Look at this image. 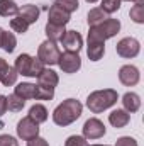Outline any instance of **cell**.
<instances>
[{"instance_id": "3957f363", "label": "cell", "mask_w": 144, "mask_h": 146, "mask_svg": "<svg viewBox=\"0 0 144 146\" xmlns=\"http://www.w3.org/2000/svg\"><path fill=\"white\" fill-rule=\"evenodd\" d=\"M120 31V22L117 19H110L104 21L102 24L92 26L88 31V41H98V42H105L107 39L114 37Z\"/></svg>"}, {"instance_id": "d590c367", "label": "cell", "mask_w": 144, "mask_h": 146, "mask_svg": "<svg viewBox=\"0 0 144 146\" xmlns=\"http://www.w3.org/2000/svg\"><path fill=\"white\" fill-rule=\"evenodd\" d=\"M132 2H136V3H144V0H132Z\"/></svg>"}, {"instance_id": "e0dca14e", "label": "cell", "mask_w": 144, "mask_h": 146, "mask_svg": "<svg viewBox=\"0 0 144 146\" xmlns=\"http://www.w3.org/2000/svg\"><path fill=\"white\" fill-rule=\"evenodd\" d=\"M122 104H124V110H127L129 114H132V112H137L139 110V107H141V99H139L137 94L127 92L122 97Z\"/></svg>"}, {"instance_id": "5b68a950", "label": "cell", "mask_w": 144, "mask_h": 146, "mask_svg": "<svg viewBox=\"0 0 144 146\" xmlns=\"http://www.w3.org/2000/svg\"><path fill=\"white\" fill-rule=\"evenodd\" d=\"M59 48L54 41H49L46 39L44 42H41L39 49H37V60L42 63V65H58V60H59Z\"/></svg>"}, {"instance_id": "cb8c5ba5", "label": "cell", "mask_w": 144, "mask_h": 146, "mask_svg": "<svg viewBox=\"0 0 144 146\" xmlns=\"http://www.w3.org/2000/svg\"><path fill=\"white\" fill-rule=\"evenodd\" d=\"M19 14V5L14 0H0V15L2 17H10Z\"/></svg>"}, {"instance_id": "9a60e30c", "label": "cell", "mask_w": 144, "mask_h": 146, "mask_svg": "<svg viewBox=\"0 0 144 146\" xmlns=\"http://www.w3.org/2000/svg\"><path fill=\"white\" fill-rule=\"evenodd\" d=\"M129 121H131V114L124 109L114 110V112H110V115H108V122H110L114 127H117V129L126 127V126L129 124Z\"/></svg>"}, {"instance_id": "ac0fdd59", "label": "cell", "mask_w": 144, "mask_h": 146, "mask_svg": "<svg viewBox=\"0 0 144 146\" xmlns=\"http://www.w3.org/2000/svg\"><path fill=\"white\" fill-rule=\"evenodd\" d=\"M105 53V46L104 42L98 41H88V48H87V54L90 58V61H100L102 56Z\"/></svg>"}, {"instance_id": "74e56055", "label": "cell", "mask_w": 144, "mask_h": 146, "mask_svg": "<svg viewBox=\"0 0 144 146\" xmlns=\"http://www.w3.org/2000/svg\"><path fill=\"white\" fill-rule=\"evenodd\" d=\"M90 146H108V145H90Z\"/></svg>"}, {"instance_id": "d6986e66", "label": "cell", "mask_w": 144, "mask_h": 146, "mask_svg": "<svg viewBox=\"0 0 144 146\" xmlns=\"http://www.w3.org/2000/svg\"><path fill=\"white\" fill-rule=\"evenodd\" d=\"M15 95H19L20 99L27 100V99H36V85L34 83H19L15 87Z\"/></svg>"}, {"instance_id": "44dd1931", "label": "cell", "mask_w": 144, "mask_h": 146, "mask_svg": "<svg viewBox=\"0 0 144 146\" xmlns=\"http://www.w3.org/2000/svg\"><path fill=\"white\" fill-rule=\"evenodd\" d=\"M108 19V14H105L100 7H97V9H92L90 12H88V15H87V21H88V26L92 27V26H97V24H102L104 21H107Z\"/></svg>"}, {"instance_id": "d6a6232c", "label": "cell", "mask_w": 144, "mask_h": 146, "mask_svg": "<svg viewBox=\"0 0 144 146\" xmlns=\"http://www.w3.org/2000/svg\"><path fill=\"white\" fill-rule=\"evenodd\" d=\"M115 146H137V141L131 136H122V138L117 139Z\"/></svg>"}, {"instance_id": "603a6c76", "label": "cell", "mask_w": 144, "mask_h": 146, "mask_svg": "<svg viewBox=\"0 0 144 146\" xmlns=\"http://www.w3.org/2000/svg\"><path fill=\"white\" fill-rule=\"evenodd\" d=\"M29 117L32 119V121H36L37 124H41V122H46L48 121V109L44 107V106H41V104H34L31 110H29Z\"/></svg>"}, {"instance_id": "52a82bcc", "label": "cell", "mask_w": 144, "mask_h": 146, "mask_svg": "<svg viewBox=\"0 0 144 146\" xmlns=\"http://www.w3.org/2000/svg\"><path fill=\"white\" fill-rule=\"evenodd\" d=\"M58 65H59V68L65 73H76L81 68V58H80L78 53L65 51L63 54H59Z\"/></svg>"}, {"instance_id": "8992f818", "label": "cell", "mask_w": 144, "mask_h": 146, "mask_svg": "<svg viewBox=\"0 0 144 146\" xmlns=\"http://www.w3.org/2000/svg\"><path fill=\"white\" fill-rule=\"evenodd\" d=\"M115 51H117V54L122 56V58H134V56L139 54L141 44H139V41L134 39V37H124V39H120V41L117 42Z\"/></svg>"}, {"instance_id": "5bb4252c", "label": "cell", "mask_w": 144, "mask_h": 146, "mask_svg": "<svg viewBox=\"0 0 144 146\" xmlns=\"http://www.w3.org/2000/svg\"><path fill=\"white\" fill-rule=\"evenodd\" d=\"M59 82V76L58 73L53 72V70H48L44 68L42 72L37 75V85L39 87H46V88H54Z\"/></svg>"}, {"instance_id": "4fadbf2b", "label": "cell", "mask_w": 144, "mask_h": 146, "mask_svg": "<svg viewBox=\"0 0 144 146\" xmlns=\"http://www.w3.org/2000/svg\"><path fill=\"white\" fill-rule=\"evenodd\" d=\"M48 19H49L48 22H51V24H56V26H66V24L70 22V14H68L66 10H63L61 7L53 5V7L49 9Z\"/></svg>"}, {"instance_id": "484cf974", "label": "cell", "mask_w": 144, "mask_h": 146, "mask_svg": "<svg viewBox=\"0 0 144 146\" xmlns=\"http://www.w3.org/2000/svg\"><path fill=\"white\" fill-rule=\"evenodd\" d=\"M129 15H131V19H132L136 24H143L144 22V5L143 3H136V5L131 9Z\"/></svg>"}, {"instance_id": "ab89813d", "label": "cell", "mask_w": 144, "mask_h": 146, "mask_svg": "<svg viewBox=\"0 0 144 146\" xmlns=\"http://www.w3.org/2000/svg\"><path fill=\"white\" fill-rule=\"evenodd\" d=\"M126 2H131V0H126Z\"/></svg>"}, {"instance_id": "f1b7e54d", "label": "cell", "mask_w": 144, "mask_h": 146, "mask_svg": "<svg viewBox=\"0 0 144 146\" xmlns=\"http://www.w3.org/2000/svg\"><path fill=\"white\" fill-rule=\"evenodd\" d=\"M54 97V88H46L36 85V99L39 100H51Z\"/></svg>"}, {"instance_id": "1f68e13d", "label": "cell", "mask_w": 144, "mask_h": 146, "mask_svg": "<svg viewBox=\"0 0 144 146\" xmlns=\"http://www.w3.org/2000/svg\"><path fill=\"white\" fill-rule=\"evenodd\" d=\"M0 146H19L17 139L9 134H0Z\"/></svg>"}, {"instance_id": "30bf717a", "label": "cell", "mask_w": 144, "mask_h": 146, "mask_svg": "<svg viewBox=\"0 0 144 146\" xmlns=\"http://www.w3.org/2000/svg\"><path fill=\"white\" fill-rule=\"evenodd\" d=\"M139 78H141V73H139V70H137L136 66H132V65H124V66L119 70V80H120V83L126 85V87H134V85H137Z\"/></svg>"}, {"instance_id": "8d00e7d4", "label": "cell", "mask_w": 144, "mask_h": 146, "mask_svg": "<svg viewBox=\"0 0 144 146\" xmlns=\"http://www.w3.org/2000/svg\"><path fill=\"white\" fill-rule=\"evenodd\" d=\"M88 3H95V2H98V0H87Z\"/></svg>"}, {"instance_id": "6da1fadb", "label": "cell", "mask_w": 144, "mask_h": 146, "mask_svg": "<svg viewBox=\"0 0 144 146\" xmlns=\"http://www.w3.org/2000/svg\"><path fill=\"white\" fill-rule=\"evenodd\" d=\"M83 106L76 100V99H66L63 100L53 112V121L58 126H70L73 124L80 115H81Z\"/></svg>"}, {"instance_id": "f35d334b", "label": "cell", "mask_w": 144, "mask_h": 146, "mask_svg": "<svg viewBox=\"0 0 144 146\" xmlns=\"http://www.w3.org/2000/svg\"><path fill=\"white\" fill-rule=\"evenodd\" d=\"M2 33H3V31H2V27H0V37H2Z\"/></svg>"}, {"instance_id": "7a4b0ae2", "label": "cell", "mask_w": 144, "mask_h": 146, "mask_svg": "<svg viewBox=\"0 0 144 146\" xmlns=\"http://www.w3.org/2000/svg\"><path fill=\"white\" fill-rule=\"evenodd\" d=\"M119 100L117 90L114 88H104V90H95L88 95L87 99V107L92 110L93 114H100L104 110H107L108 107L115 106Z\"/></svg>"}, {"instance_id": "d4e9b609", "label": "cell", "mask_w": 144, "mask_h": 146, "mask_svg": "<svg viewBox=\"0 0 144 146\" xmlns=\"http://www.w3.org/2000/svg\"><path fill=\"white\" fill-rule=\"evenodd\" d=\"M24 106H26V100L20 99L19 95L10 94V95L7 97V109L9 110H12V112H20V110L24 109Z\"/></svg>"}, {"instance_id": "e575fe53", "label": "cell", "mask_w": 144, "mask_h": 146, "mask_svg": "<svg viewBox=\"0 0 144 146\" xmlns=\"http://www.w3.org/2000/svg\"><path fill=\"white\" fill-rule=\"evenodd\" d=\"M7 112V97L5 95H0V117Z\"/></svg>"}, {"instance_id": "83f0119b", "label": "cell", "mask_w": 144, "mask_h": 146, "mask_svg": "<svg viewBox=\"0 0 144 146\" xmlns=\"http://www.w3.org/2000/svg\"><path fill=\"white\" fill-rule=\"evenodd\" d=\"M54 5L61 7V9L66 10L68 14H71V12H75V10H78V7H80L78 0H54Z\"/></svg>"}, {"instance_id": "f546056e", "label": "cell", "mask_w": 144, "mask_h": 146, "mask_svg": "<svg viewBox=\"0 0 144 146\" xmlns=\"http://www.w3.org/2000/svg\"><path fill=\"white\" fill-rule=\"evenodd\" d=\"M120 2L122 0H102V7L100 9L105 14H114V12H117L120 9Z\"/></svg>"}, {"instance_id": "4316f807", "label": "cell", "mask_w": 144, "mask_h": 146, "mask_svg": "<svg viewBox=\"0 0 144 146\" xmlns=\"http://www.w3.org/2000/svg\"><path fill=\"white\" fill-rule=\"evenodd\" d=\"M10 27H12L15 33H19V34H24V33H27V29H29V24H27L24 19H20L19 15H15V19H12V21H10Z\"/></svg>"}, {"instance_id": "7402d4cb", "label": "cell", "mask_w": 144, "mask_h": 146, "mask_svg": "<svg viewBox=\"0 0 144 146\" xmlns=\"http://www.w3.org/2000/svg\"><path fill=\"white\" fill-rule=\"evenodd\" d=\"M15 46H17V39L14 36V33H5L3 31L2 37H0V48L7 53H14Z\"/></svg>"}, {"instance_id": "4dcf8cb0", "label": "cell", "mask_w": 144, "mask_h": 146, "mask_svg": "<svg viewBox=\"0 0 144 146\" xmlns=\"http://www.w3.org/2000/svg\"><path fill=\"white\" fill-rule=\"evenodd\" d=\"M65 146H88V143L83 136H70L65 141Z\"/></svg>"}, {"instance_id": "836d02e7", "label": "cell", "mask_w": 144, "mask_h": 146, "mask_svg": "<svg viewBox=\"0 0 144 146\" xmlns=\"http://www.w3.org/2000/svg\"><path fill=\"white\" fill-rule=\"evenodd\" d=\"M27 146H49V145H48V141H46L44 138L36 136V138H32V139L27 141Z\"/></svg>"}, {"instance_id": "277c9868", "label": "cell", "mask_w": 144, "mask_h": 146, "mask_svg": "<svg viewBox=\"0 0 144 146\" xmlns=\"http://www.w3.org/2000/svg\"><path fill=\"white\" fill-rule=\"evenodd\" d=\"M17 75H24V76H37L39 73L44 70V65L37 60L32 58L31 54H19L17 60H15V65H14Z\"/></svg>"}, {"instance_id": "9c48e42d", "label": "cell", "mask_w": 144, "mask_h": 146, "mask_svg": "<svg viewBox=\"0 0 144 146\" xmlns=\"http://www.w3.org/2000/svg\"><path fill=\"white\" fill-rule=\"evenodd\" d=\"M105 134V126L100 119L92 117L83 124V138L85 139H100Z\"/></svg>"}, {"instance_id": "ba28073f", "label": "cell", "mask_w": 144, "mask_h": 146, "mask_svg": "<svg viewBox=\"0 0 144 146\" xmlns=\"http://www.w3.org/2000/svg\"><path fill=\"white\" fill-rule=\"evenodd\" d=\"M17 134H19V138L29 141V139L39 136V124H37L36 121H32L29 115L27 117H22L17 122Z\"/></svg>"}, {"instance_id": "8fae6325", "label": "cell", "mask_w": 144, "mask_h": 146, "mask_svg": "<svg viewBox=\"0 0 144 146\" xmlns=\"http://www.w3.org/2000/svg\"><path fill=\"white\" fill-rule=\"evenodd\" d=\"M61 44L66 51H71V53H78L83 46V37L80 33L76 31H66L65 36L61 39Z\"/></svg>"}, {"instance_id": "2e32d148", "label": "cell", "mask_w": 144, "mask_h": 146, "mask_svg": "<svg viewBox=\"0 0 144 146\" xmlns=\"http://www.w3.org/2000/svg\"><path fill=\"white\" fill-rule=\"evenodd\" d=\"M20 19H24L29 26L31 24H34L37 19H39V7L36 5H32V3H27V5H24L22 9H19V14H17Z\"/></svg>"}, {"instance_id": "ffe728a7", "label": "cell", "mask_w": 144, "mask_h": 146, "mask_svg": "<svg viewBox=\"0 0 144 146\" xmlns=\"http://www.w3.org/2000/svg\"><path fill=\"white\" fill-rule=\"evenodd\" d=\"M65 26H56V24H51V22H48L46 24V36L49 41H61L63 36H65Z\"/></svg>"}, {"instance_id": "7c38bea8", "label": "cell", "mask_w": 144, "mask_h": 146, "mask_svg": "<svg viewBox=\"0 0 144 146\" xmlns=\"http://www.w3.org/2000/svg\"><path fill=\"white\" fill-rule=\"evenodd\" d=\"M17 82V72L14 66H10L3 58H0V83L5 87H10Z\"/></svg>"}]
</instances>
